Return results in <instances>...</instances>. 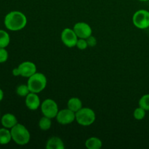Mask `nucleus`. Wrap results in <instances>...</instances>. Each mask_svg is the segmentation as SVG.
Masks as SVG:
<instances>
[{
  "mask_svg": "<svg viewBox=\"0 0 149 149\" xmlns=\"http://www.w3.org/2000/svg\"><path fill=\"white\" fill-rule=\"evenodd\" d=\"M10 42V35L4 30H0V48H5Z\"/></svg>",
  "mask_w": 149,
  "mask_h": 149,
  "instance_id": "18",
  "label": "nucleus"
},
{
  "mask_svg": "<svg viewBox=\"0 0 149 149\" xmlns=\"http://www.w3.org/2000/svg\"><path fill=\"white\" fill-rule=\"evenodd\" d=\"M41 111L43 116L50 119L56 117L59 109L56 102L52 99H46L41 103Z\"/></svg>",
  "mask_w": 149,
  "mask_h": 149,
  "instance_id": "5",
  "label": "nucleus"
},
{
  "mask_svg": "<svg viewBox=\"0 0 149 149\" xmlns=\"http://www.w3.org/2000/svg\"><path fill=\"white\" fill-rule=\"evenodd\" d=\"M76 34L80 39H87L93 33L92 28L89 24L84 22H78L73 28Z\"/></svg>",
  "mask_w": 149,
  "mask_h": 149,
  "instance_id": "9",
  "label": "nucleus"
},
{
  "mask_svg": "<svg viewBox=\"0 0 149 149\" xmlns=\"http://www.w3.org/2000/svg\"><path fill=\"white\" fill-rule=\"evenodd\" d=\"M61 39L65 46H66L67 47L72 48L76 47L79 38L76 34L74 29L66 28V29H64L61 32Z\"/></svg>",
  "mask_w": 149,
  "mask_h": 149,
  "instance_id": "7",
  "label": "nucleus"
},
{
  "mask_svg": "<svg viewBox=\"0 0 149 149\" xmlns=\"http://www.w3.org/2000/svg\"><path fill=\"white\" fill-rule=\"evenodd\" d=\"M67 108L76 113L82 108V102L78 97H71L67 103Z\"/></svg>",
  "mask_w": 149,
  "mask_h": 149,
  "instance_id": "14",
  "label": "nucleus"
},
{
  "mask_svg": "<svg viewBox=\"0 0 149 149\" xmlns=\"http://www.w3.org/2000/svg\"><path fill=\"white\" fill-rule=\"evenodd\" d=\"M47 149H64L65 145L62 139L58 137H51L47 141Z\"/></svg>",
  "mask_w": 149,
  "mask_h": 149,
  "instance_id": "13",
  "label": "nucleus"
},
{
  "mask_svg": "<svg viewBox=\"0 0 149 149\" xmlns=\"http://www.w3.org/2000/svg\"><path fill=\"white\" fill-rule=\"evenodd\" d=\"M139 1H148V0H139Z\"/></svg>",
  "mask_w": 149,
  "mask_h": 149,
  "instance_id": "27",
  "label": "nucleus"
},
{
  "mask_svg": "<svg viewBox=\"0 0 149 149\" xmlns=\"http://www.w3.org/2000/svg\"><path fill=\"white\" fill-rule=\"evenodd\" d=\"M29 93L30 90L27 84H20L16 89V93L20 97H26Z\"/></svg>",
  "mask_w": 149,
  "mask_h": 149,
  "instance_id": "19",
  "label": "nucleus"
},
{
  "mask_svg": "<svg viewBox=\"0 0 149 149\" xmlns=\"http://www.w3.org/2000/svg\"><path fill=\"white\" fill-rule=\"evenodd\" d=\"M139 106L144 110L149 111V94L143 95L139 100Z\"/></svg>",
  "mask_w": 149,
  "mask_h": 149,
  "instance_id": "20",
  "label": "nucleus"
},
{
  "mask_svg": "<svg viewBox=\"0 0 149 149\" xmlns=\"http://www.w3.org/2000/svg\"><path fill=\"white\" fill-rule=\"evenodd\" d=\"M47 84V79L45 75L42 73H35L33 75L30 77L28 80L27 85L31 93H41L46 88Z\"/></svg>",
  "mask_w": 149,
  "mask_h": 149,
  "instance_id": "3",
  "label": "nucleus"
},
{
  "mask_svg": "<svg viewBox=\"0 0 149 149\" xmlns=\"http://www.w3.org/2000/svg\"><path fill=\"white\" fill-rule=\"evenodd\" d=\"M1 122L4 127L12 129L15 125L17 124V119L15 116L12 113H5L1 118Z\"/></svg>",
  "mask_w": 149,
  "mask_h": 149,
  "instance_id": "12",
  "label": "nucleus"
},
{
  "mask_svg": "<svg viewBox=\"0 0 149 149\" xmlns=\"http://www.w3.org/2000/svg\"><path fill=\"white\" fill-rule=\"evenodd\" d=\"M52 127V119L44 116L40 119L39 122V127L42 130L47 131Z\"/></svg>",
  "mask_w": 149,
  "mask_h": 149,
  "instance_id": "17",
  "label": "nucleus"
},
{
  "mask_svg": "<svg viewBox=\"0 0 149 149\" xmlns=\"http://www.w3.org/2000/svg\"><path fill=\"white\" fill-rule=\"evenodd\" d=\"M8 59V52L5 48H0V63L6 62Z\"/></svg>",
  "mask_w": 149,
  "mask_h": 149,
  "instance_id": "23",
  "label": "nucleus"
},
{
  "mask_svg": "<svg viewBox=\"0 0 149 149\" xmlns=\"http://www.w3.org/2000/svg\"><path fill=\"white\" fill-rule=\"evenodd\" d=\"M96 119L95 113L90 108H81L76 112V121L81 126H90L93 125Z\"/></svg>",
  "mask_w": 149,
  "mask_h": 149,
  "instance_id": "4",
  "label": "nucleus"
},
{
  "mask_svg": "<svg viewBox=\"0 0 149 149\" xmlns=\"http://www.w3.org/2000/svg\"><path fill=\"white\" fill-rule=\"evenodd\" d=\"M12 140L11 132L7 128H1L0 129V144L1 145H7Z\"/></svg>",
  "mask_w": 149,
  "mask_h": 149,
  "instance_id": "16",
  "label": "nucleus"
},
{
  "mask_svg": "<svg viewBox=\"0 0 149 149\" xmlns=\"http://www.w3.org/2000/svg\"><path fill=\"white\" fill-rule=\"evenodd\" d=\"M12 139L16 144L20 146H25L30 141L31 135L29 130L21 124L15 125L10 130Z\"/></svg>",
  "mask_w": 149,
  "mask_h": 149,
  "instance_id": "2",
  "label": "nucleus"
},
{
  "mask_svg": "<svg viewBox=\"0 0 149 149\" xmlns=\"http://www.w3.org/2000/svg\"><path fill=\"white\" fill-rule=\"evenodd\" d=\"M13 74L15 76V77H18V76H20V71H19L18 68H15L13 70Z\"/></svg>",
  "mask_w": 149,
  "mask_h": 149,
  "instance_id": "25",
  "label": "nucleus"
},
{
  "mask_svg": "<svg viewBox=\"0 0 149 149\" xmlns=\"http://www.w3.org/2000/svg\"><path fill=\"white\" fill-rule=\"evenodd\" d=\"M87 39V44H88V47H93L96 46L97 45V39L95 36H93V35H91L90 36H89Z\"/></svg>",
  "mask_w": 149,
  "mask_h": 149,
  "instance_id": "24",
  "label": "nucleus"
},
{
  "mask_svg": "<svg viewBox=\"0 0 149 149\" xmlns=\"http://www.w3.org/2000/svg\"><path fill=\"white\" fill-rule=\"evenodd\" d=\"M26 106L29 110L36 111L41 106L40 98L36 93H29L26 97Z\"/></svg>",
  "mask_w": 149,
  "mask_h": 149,
  "instance_id": "11",
  "label": "nucleus"
},
{
  "mask_svg": "<svg viewBox=\"0 0 149 149\" xmlns=\"http://www.w3.org/2000/svg\"><path fill=\"white\" fill-rule=\"evenodd\" d=\"M146 112V111L144 110L143 108L140 107L139 106V107L135 109V111H134V118H135V119H137V120H142V119H143L144 118H145Z\"/></svg>",
  "mask_w": 149,
  "mask_h": 149,
  "instance_id": "21",
  "label": "nucleus"
},
{
  "mask_svg": "<svg viewBox=\"0 0 149 149\" xmlns=\"http://www.w3.org/2000/svg\"><path fill=\"white\" fill-rule=\"evenodd\" d=\"M103 146L100 139L96 137H91L85 142V146L88 149H100Z\"/></svg>",
  "mask_w": 149,
  "mask_h": 149,
  "instance_id": "15",
  "label": "nucleus"
},
{
  "mask_svg": "<svg viewBox=\"0 0 149 149\" xmlns=\"http://www.w3.org/2000/svg\"><path fill=\"white\" fill-rule=\"evenodd\" d=\"M134 26L139 29H146L149 27V12L139 10L135 12L132 17Z\"/></svg>",
  "mask_w": 149,
  "mask_h": 149,
  "instance_id": "6",
  "label": "nucleus"
},
{
  "mask_svg": "<svg viewBox=\"0 0 149 149\" xmlns=\"http://www.w3.org/2000/svg\"><path fill=\"white\" fill-rule=\"evenodd\" d=\"M17 68L20 71V76L26 78H29L36 73V65L31 61H25L21 63Z\"/></svg>",
  "mask_w": 149,
  "mask_h": 149,
  "instance_id": "10",
  "label": "nucleus"
},
{
  "mask_svg": "<svg viewBox=\"0 0 149 149\" xmlns=\"http://www.w3.org/2000/svg\"><path fill=\"white\" fill-rule=\"evenodd\" d=\"M55 118L57 122L61 125H69L76 120V113L67 108L59 111Z\"/></svg>",
  "mask_w": 149,
  "mask_h": 149,
  "instance_id": "8",
  "label": "nucleus"
},
{
  "mask_svg": "<svg viewBox=\"0 0 149 149\" xmlns=\"http://www.w3.org/2000/svg\"><path fill=\"white\" fill-rule=\"evenodd\" d=\"M3 97H4V93H3L2 90L0 89V101H1V100H2Z\"/></svg>",
  "mask_w": 149,
  "mask_h": 149,
  "instance_id": "26",
  "label": "nucleus"
},
{
  "mask_svg": "<svg viewBox=\"0 0 149 149\" xmlns=\"http://www.w3.org/2000/svg\"><path fill=\"white\" fill-rule=\"evenodd\" d=\"M78 49H81V50H84V49H87L88 47V44H87V39H80L79 38L78 41L77 42V45H76Z\"/></svg>",
  "mask_w": 149,
  "mask_h": 149,
  "instance_id": "22",
  "label": "nucleus"
},
{
  "mask_svg": "<svg viewBox=\"0 0 149 149\" xmlns=\"http://www.w3.org/2000/svg\"><path fill=\"white\" fill-rule=\"evenodd\" d=\"M27 24V17L20 11H12L4 18V25L8 30L13 31L22 30Z\"/></svg>",
  "mask_w": 149,
  "mask_h": 149,
  "instance_id": "1",
  "label": "nucleus"
}]
</instances>
